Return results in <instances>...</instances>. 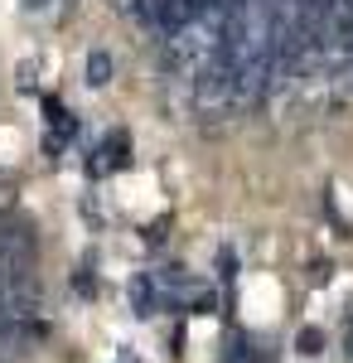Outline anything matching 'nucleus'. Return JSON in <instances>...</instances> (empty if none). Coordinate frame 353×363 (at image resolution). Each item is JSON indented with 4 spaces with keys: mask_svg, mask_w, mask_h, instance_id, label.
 <instances>
[{
    "mask_svg": "<svg viewBox=\"0 0 353 363\" xmlns=\"http://www.w3.org/2000/svg\"><path fill=\"white\" fill-rule=\"evenodd\" d=\"M131 301H136V315H150L155 310V277H136V286H131Z\"/></svg>",
    "mask_w": 353,
    "mask_h": 363,
    "instance_id": "7ed1b4c3",
    "label": "nucleus"
},
{
    "mask_svg": "<svg viewBox=\"0 0 353 363\" xmlns=\"http://www.w3.org/2000/svg\"><path fill=\"white\" fill-rule=\"evenodd\" d=\"M203 15H223V10H213L208 0H140V20H145V29L160 34L164 44L179 39L184 29H194Z\"/></svg>",
    "mask_w": 353,
    "mask_h": 363,
    "instance_id": "f257e3e1",
    "label": "nucleus"
},
{
    "mask_svg": "<svg viewBox=\"0 0 353 363\" xmlns=\"http://www.w3.org/2000/svg\"><path fill=\"white\" fill-rule=\"evenodd\" d=\"M111 73H116L111 54H107V49H92V54H87V83H92V87H107Z\"/></svg>",
    "mask_w": 353,
    "mask_h": 363,
    "instance_id": "f03ea898",
    "label": "nucleus"
},
{
    "mask_svg": "<svg viewBox=\"0 0 353 363\" xmlns=\"http://www.w3.org/2000/svg\"><path fill=\"white\" fill-rule=\"evenodd\" d=\"M126 150H131V140H126V136H111L107 145H102V155H107V165H126V160H131Z\"/></svg>",
    "mask_w": 353,
    "mask_h": 363,
    "instance_id": "20e7f679",
    "label": "nucleus"
},
{
    "mask_svg": "<svg viewBox=\"0 0 353 363\" xmlns=\"http://www.w3.org/2000/svg\"><path fill=\"white\" fill-rule=\"evenodd\" d=\"M25 10H49V0H25Z\"/></svg>",
    "mask_w": 353,
    "mask_h": 363,
    "instance_id": "423d86ee",
    "label": "nucleus"
},
{
    "mask_svg": "<svg viewBox=\"0 0 353 363\" xmlns=\"http://www.w3.org/2000/svg\"><path fill=\"white\" fill-rule=\"evenodd\" d=\"M300 354H305V359H315V354H320V349H325V335H320V330H300Z\"/></svg>",
    "mask_w": 353,
    "mask_h": 363,
    "instance_id": "39448f33",
    "label": "nucleus"
}]
</instances>
